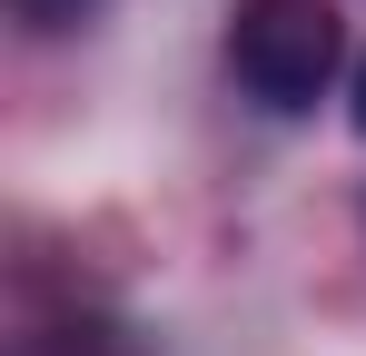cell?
Instances as JSON below:
<instances>
[{"instance_id": "cell-3", "label": "cell", "mask_w": 366, "mask_h": 356, "mask_svg": "<svg viewBox=\"0 0 366 356\" xmlns=\"http://www.w3.org/2000/svg\"><path fill=\"white\" fill-rule=\"evenodd\" d=\"M30 10H60V0H30Z\"/></svg>"}, {"instance_id": "cell-2", "label": "cell", "mask_w": 366, "mask_h": 356, "mask_svg": "<svg viewBox=\"0 0 366 356\" xmlns=\"http://www.w3.org/2000/svg\"><path fill=\"white\" fill-rule=\"evenodd\" d=\"M357 129H366V59H357Z\"/></svg>"}, {"instance_id": "cell-1", "label": "cell", "mask_w": 366, "mask_h": 356, "mask_svg": "<svg viewBox=\"0 0 366 356\" xmlns=\"http://www.w3.org/2000/svg\"><path fill=\"white\" fill-rule=\"evenodd\" d=\"M337 59L347 40H337L327 0H238V20H228V69L257 109H317Z\"/></svg>"}]
</instances>
